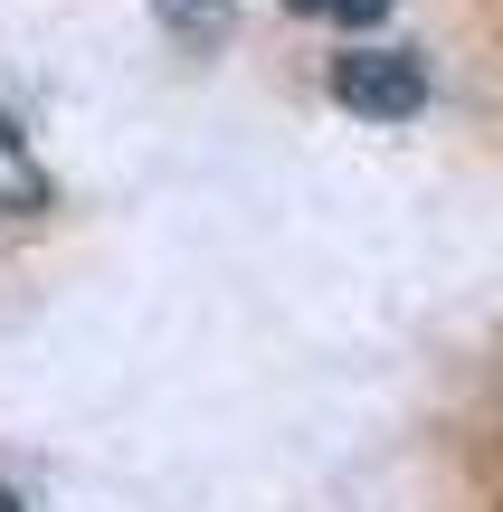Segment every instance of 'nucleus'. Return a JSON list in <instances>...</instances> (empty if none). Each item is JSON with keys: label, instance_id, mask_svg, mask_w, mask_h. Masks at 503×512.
Instances as JSON below:
<instances>
[{"label": "nucleus", "instance_id": "obj_4", "mask_svg": "<svg viewBox=\"0 0 503 512\" xmlns=\"http://www.w3.org/2000/svg\"><path fill=\"white\" fill-rule=\"evenodd\" d=\"M0 512H19V503H10V494H0Z\"/></svg>", "mask_w": 503, "mask_h": 512}, {"label": "nucleus", "instance_id": "obj_2", "mask_svg": "<svg viewBox=\"0 0 503 512\" xmlns=\"http://www.w3.org/2000/svg\"><path fill=\"white\" fill-rule=\"evenodd\" d=\"M38 200H48V171H38V152L19 143V124L0 114V228H19Z\"/></svg>", "mask_w": 503, "mask_h": 512}, {"label": "nucleus", "instance_id": "obj_3", "mask_svg": "<svg viewBox=\"0 0 503 512\" xmlns=\"http://www.w3.org/2000/svg\"><path fill=\"white\" fill-rule=\"evenodd\" d=\"M285 10H295V19H333V29H371L390 0H285Z\"/></svg>", "mask_w": 503, "mask_h": 512}, {"label": "nucleus", "instance_id": "obj_1", "mask_svg": "<svg viewBox=\"0 0 503 512\" xmlns=\"http://www.w3.org/2000/svg\"><path fill=\"white\" fill-rule=\"evenodd\" d=\"M333 95L371 124H409L428 105V67L409 48H352V57H333Z\"/></svg>", "mask_w": 503, "mask_h": 512}]
</instances>
